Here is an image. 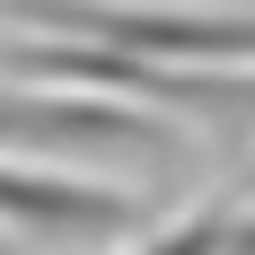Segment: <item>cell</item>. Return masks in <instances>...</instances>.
Masks as SVG:
<instances>
[{
  "label": "cell",
  "instance_id": "cell-3",
  "mask_svg": "<svg viewBox=\"0 0 255 255\" xmlns=\"http://www.w3.org/2000/svg\"><path fill=\"white\" fill-rule=\"evenodd\" d=\"M158 132L132 115V106H106V97H0V150H35L53 158H132L150 150Z\"/></svg>",
  "mask_w": 255,
  "mask_h": 255
},
{
  "label": "cell",
  "instance_id": "cell-5",
  "mask_svg": "<svg viewBox=\"0 0 255 255\" xmlns=\"http://www.w3.org/2000/svg\"><path fill=\"white\" fill-rule=\"evenodd\" d=\"M229 255H255V211H247V220H229Z\"/></svg>",
  "mask_w": 255,
  "mask_h": 255
},
{
  "label": "cell",
  "instance_id": "cell-1",
  "mask_svg": "<svg viewBox=\"0 0 255 255\" xmlns=\"http://www.w3.org/2000/svg\"><path fill=\"white\" fill-rule=\"evenodd\" d=\"M26 18L71 26L88 44H115L158 71H229L255 62V18H185V9H124V0H26Z\"/></svg>",
  "mask_w": 255,
  "mask_h": 255
},
{
  "label": "cell",
  "instance_id": "cell-2",
  "mask_svg": "<svg viewBox=\"0 0 255 255\" xmlns=\"http://www.w3.org/2000/svg\"><path fill=\"white\" fill-rule=\"evenodd\" d=\"M0 229L35 238V247H106V238L141 229V194H115L97 176H62L44 158L0 167Z\"/></svg>",
  "mask_w": 255,
  "mask_h": 255
},
{
  "label": "cell",
  "instance_id": "cell-4",
  "mask_svg": "<svg viewBox=\"0 0 255 255\" xmlns=\"http://www.w3.org/2000/svg\"><path fill=\"white\" fill-rule=\"evenodd\" d=\"M141 255H229V211H185V220H167Z\"/></svg>",
  "mask_w": 255,
  "mask_h": 255
}]
</instances>
